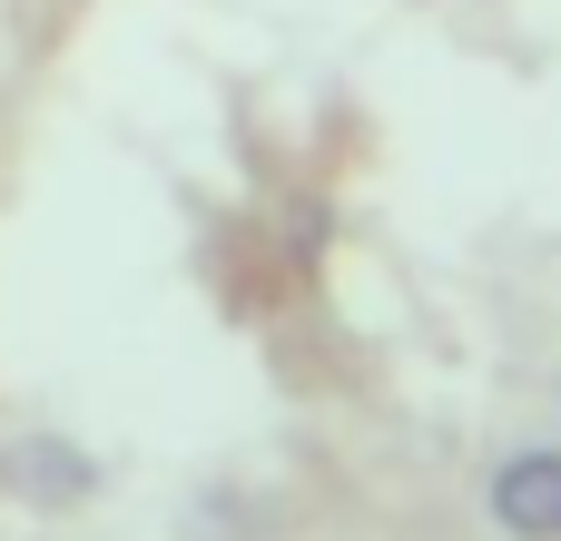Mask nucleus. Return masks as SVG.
<instances>
[{"mask_svg":"<svg viewBox=\"0 0 561 541\" xmlns=\"http://www.w3.org/2000/svg\"><path fill=\"white\" fill-rule=\"evenodd\" d=\"M493 522L513 541H561V453H513L493 473Z\"/></svg>","mask_w":561,"mask_h":541,"instance_id":"obj_1","label":"nucleus"},{"mask_svg":"<svg viewBox=\"0 0 561 541\" xmlns=\"http://www.w3.org/2000/svg\"><path fill=\"white\" fill-rule=\"evenodd\" d=\"M0 473H10V493H30V503H89V483H99V463H89L79 444H59V434L10 444Z\"/></svg>","mask_w":561,"mask_h":541,"instance_id":"obj_2","label":"nucleus"}]
</instances>
